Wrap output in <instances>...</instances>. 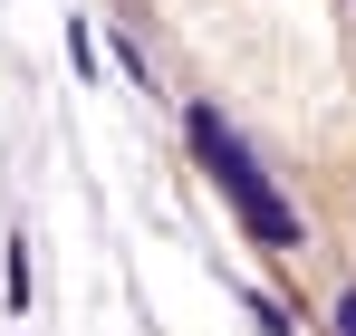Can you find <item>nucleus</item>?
Wrapping results in <instances>:
<instances>
[{
    "mask_svg": "<svg viewBox=\"0 0 356 336\" xmlns=\"http://www.w3.org/2000/svg\"><path fill=\"white\" fill-rule=\"evenodd\" d=\"M193 154H202V173L222 183V202L241 212V230H250L260 250H298V212L280 202V183L250 164V144H241V135H232L212 106H193Z\"/></svg>",
    "mask_w": 356,
    "mask_h": 336,
    "instance_id": "obj_1",
    "label": "nucleus"
},
{
    "mask_svg": "<svg viewBox=\"0 0 356 336\" xmlns=\"http://www.w3.org/2000/svg\"><path fill=\"white\" fill-rule=\"evenodd\" d=\"M337 336H356V288H347V298H337Z\"/></svg>",
    "mask_w": 356,
    "mask_h": 336,
    "instance_id": "obj_2",
    "label": "nucleus"
}]
</instances>
